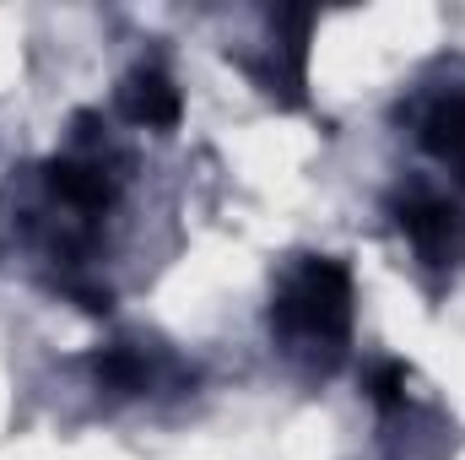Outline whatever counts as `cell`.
I'll return each mask as SVG.
<instances>
[{
  "instance_id": "cell-1",
  "label": "cell",
  "mask_w": 465,
  "mask_h": 460,
  "mask_svg": "<svg viewBox=\"0 0 465 460\" xmlns=\"http://www.w3.org/2000/svg\"><path fill=\"white\" fill-rule=\"evenodd\" d=\"M271 331L287 342V352H309V357L325 352V363H331L351 336L347 265H336V260H303L282 282V293L271 304Z\"/></svg>"
},
{
  "instance_id": "cell-2",
  "label": "cell",
  "mask_w": 465,
  "mask_h": 460,
  "mask_svg": "<svg viewBox=\"0 0 465 460\" xmlns=\"http://www.w3.org/2000/svg\"><path fill=\"white\" fill-rule=\"evenodd\" d=\"M401 228L417 244L428 265H460L465 260V212L444 195H417L401 206Z\"/></svg>"
},
{
  "instance_id": "cell-3",
  "label": "cell",
  "mask_w": 465,
  "mask_h": 460,
  "mask_svg": "<svg viewBox=\"0 0 465 460\" xmlns=\"http://www.w3.org/2000/svg\"><path fill=\"white\" fill-rule=\"evenodd\" d=\"M119 109L130 125H146V130H173L179 125V87L163 76V71H135L124 87H119Z\"/></svg>"
},
{
  "instance_id": "cell-4",
  "label": "cell",
  "mask_w": 465,
  "mask_h": 460,
  "mask_svg": "<svg viewBox=\"0 0 465 460\" xmlns=\"http://www.w3.org/2000/svg\"><path fill=\"white\" fill-rule=\"evenodd\" d=\"M422 146H428L455 179H465V98L433 104V115L422 119Z\"/></svg>"
},
{
  "instance_id": "cell-5",
  "label": "cell",
  "mask_w": 465,
  "mask_h": 460,
  "mask_svg": "<svg viewBox=\"0 0 465 460\" xmlns=\"http://www.w3.org/2000/svg\"><path fill=\"white\" fill-rule=\"evenodd\" d=\"M49 185L60 201H71L82 212H104L114 201V179L98 163H49Z\"/></svg>"
},
{
  "instance_id": "cell-6",
  "label": "cell",
  "mask_w": 465,
  "mask_h": 460,
  "mask_svg": "<svg viewBox=\"0 0 465 460\" xmlns=\"http://www.w3.org/2000/svg\"><path fill=\"white\" fill-rule=\"evenodd\" d=\"M98 379H104L109 390H141V385H146V363H141L130 346H109V352L98 357Z\"/></svg>"
},
{
  "instance_id": "cell-7",
  "label": "cell",
  "mask_w": 465,
  "mask_h": 460,
  "mask_svg": "<svg viewBox=\"0 0 465 460\" xmlns=\"http://www.w3.org/2000/svg\"><path fill=\"white\" fill-rule=\"evenodd\" d=\"M368 395H373L384 412H395V406L406 401V368H401V363H384V368H373V379H368Z\"/></svg>"
}]
</instances>
